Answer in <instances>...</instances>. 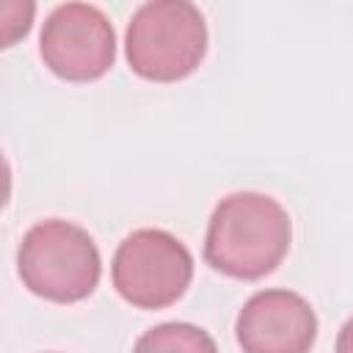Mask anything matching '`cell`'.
Returning a JSON list of instances; mask_svg holds the SVG:
<instances>
[{"instance_id":"cell-8","label":"cell","mask_w":353,"mask_h":353,"mask_svg":"<svg viewBox=\"0 0 353 353\" xmlns=\"http://www.w3.org/2000/svg\"><path fill=\"white\" fill-rule=\"evenodd\" d=\"M36 19L33 0H0V50L22 41Z\"/></svg>"},{"instance_id":"cell-2","label":"cell","mask_w":353,"mask_h":353,"mask_svg":"<svg viewBox=\"0 0 353 353\" xmlns=\"http://www.w3.org/2000/svg\"><path fill=\"white\" fill-rule=\"evenodd\" d=\"M17 273L33 295L52 303H77L97 290L102 259L83 226L50 218L25 232L17 248Z\"/></svg>"},{"instance_id":"cell-3","label":"cell","mask_w":353,"mask_h":353,"mask_svg":"<svg viewBox=\"0 0 353 353\" xmlns=\"http://www.w3.org/2000/svg\"><path fill=\"white\" fill-rule=\"evenodd\" d=\"M124 52L130 69L143 80H185L207 52L204 14L188 0L143 3L127 25Z\"/></svg>"},{"instance_id":"cell-7","label":"cell","mask_w":353,"mask_h":353,"mask_svg":"<svg viewBox=\"0 0 353 353\" xmlns=\"http://www.w3.org/2000/svg\"><path fill=\"white\" fill-rule=\"evenodd\" d=\"M132 353H218V345L193 323H160L138 336Z\"/></svg>"},{"instance_id":"cell-6","label":"cell","mask_w":353,"mask_h":353,"mask_svg":"<svg viewBox=\"0 0 353 353\" xmlns=\"http://www.w3.org/2000/svg\"><path fill=\"white\" fill-rule=\"evenodd\" d=\"M243 353H309L317 339V317L292 290L254 292L234 323Z\"/></svg>"},{"instance_id":"cell-5","label":"cell","mask_w":353,"mask_h":353,"mask_svg":"<svg viewBox=\"0 0 353 353\" xmlns=\"http://www.w3.org/2000/svg\"><path fill=\"white\" fill-rule=\"evenodd\" d=\"M39 55L55 77L91 83L108 74L116 61V30L97 6L63 3L50 11L41 28Z\"/></svg>"},{"instance_id":"cell-1","label":"cell","mask_w":353,"mask_h":353,"mask_svg":"<svg viewBox=\"0 0 353 353\" xmlns=\"http://www.w3.org/2000/svg\"><path fill=\"white\" fill-rule=\"evenodd\" d=\"M292 221L265 193L237 190L218 201L204 237V259L212 270L254 281L273 273L290 251Z\"/></svg>"},{"instance_id":"cell-4","label":"cell","mask_w":353,"mask_h":353,"mask_svg":"<svg viewBox=\"0 0 353 353\" xmlns=\"http://www.w3.org/2000/svg\"><path fill=\"white\" fill-rule=\"evenodd\" d=\"M116 292L135 309H165L176 303L193 279L188 245L163 229H135L110 262Z\"/></svg>"},{"instance_id":"cell-9","label":"cell","mask_w":353,"mask_h":353,"mask_svg":"<svg viewBox=\"0 0 353 353\" xmlns=\"http://www.w3.org/2000/svg\"><path fill=\"white\" fill-rule=\"evenodd\" d=\"M8 199H11V168L6 154L0 152V210L8 204Z\"/></svg>"}]
</instances>
